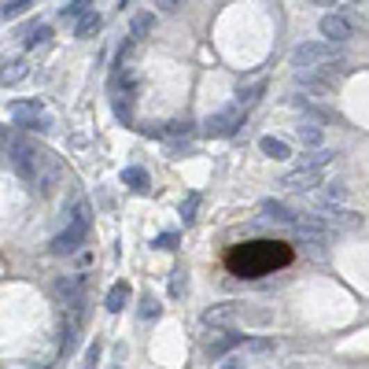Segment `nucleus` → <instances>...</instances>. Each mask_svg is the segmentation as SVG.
I'll return each mask as SVG.
<instances>
[{
    "instance_id": "c756f323",
    "label": "nucleus",
    "mask_w": 369,
    "mask_h": 369,
    "mask_svg": "<svg viewBox=\"0 0 369 369\" xmlns=\"http://www.w3.org/2000/svg\"><path fill=\"white\" fill-rule=\"evenodd\" d=\"M156 8L163 11V15H174V11L185 8V0H156Z\"/></svg>"
},
{
    "instance_id": "ddd939ff",
    "label": "nucleus",
    "mask_w": 369,
    "mask_h": 369,
    "mask_svg": "<svg viewBox=\"0 0 369 369\" xmlns=\"http://www.w3.org/2000/svg\"><path fill=\"white\" fill-rule=\"evenodd\" d=\"M126 303H129V284H126V281H115L111 288H107V295H104V306H107L111 314H118Z\"/></svg>"
},
{
    "instance_id": "4468645a",
    "label": "nucleus",
    "mask_w": 369,
    "mask_h": 369,
    "mask_svg": "<svg viewBox=\"0 0 369 369\" xmlns=\"http://www.w3.org/2000/svg\"><path fill=\"white\" fill-rule=\"evenodd\" d=\"M151 30H156V11H140V15H133V22H129V38L133 41L148 38Z\"/></svg>"
},
{
    "instance_id": "2f4dec72",
    "label": "nucleus",
    "mask_w": 369,
    "mask_h": 369,
    "mask_svg": "<svg viewBox=\"0 0 369 369\" xmlns=\"http://www.w3.org/2000/svg\"><path fill=\"white\" fill-rule=\"evenodd\" d=\"M170 292L181 295L185 292V270H174V281H170Z\"/></svg>"
},
{
    "instance_id": "0eeeda50",
    "label": "nucleus",
    "mask_w": 369,
    "mask_h": 369,
    "mask_svg": "<svg viewBox=\"0 0 369 369\" xmlns=\"http://www.w3.org/2000/svg\"><path fill=\"white\" fill-rule=\"evenodd\" d=\"M240 111L236 107H225V111H214V115H207V122H204V133L207 137H233L236 129H240Z\"/></svg>"
},
{
    "instance_id": "a211bd4d",
    "label": "nucleus",
    "mask_w": 369,
    "mask_h": 369,
    "mask_svg": "<svg viewBox=\"0 0 369 369\" xmlns=\"http://www.w3.org/2000/svg\"><path fill=\"white\" fill-rule=\"evenodd\" d=\"M259 151L270 156V159H288V145H284L281 137H263L259 140Z\"/></svg>"
},
{
    "instance_id": "5701e85b",
    "label": "nucleus",
    "mask_w": 369,
    "mask_h": 369,
    "mask_svg": "<svg viewBox=\"0 0 369 369\" xmlns=\"http://www.w3.org/2000/svg\"><path fill=\"white\" fill-rule=\"evenodd\" d=\"M295 133H300L303 145H321V126H314V122H300Z\"/></svg>"
},
{
    "instance_id": "bb28decb",
    "label": "nucleus",
    "mask_w": 369,
    "mask_h": 369,
    "mask_svg": "<svg viewBox=\"0 0 369 369\" xmlns=\"http://www.w3.org/2000/svg\"><path fill=\"white\" fill-rule=\"evenodd\" d=\"M196 207H199V192H192V196H188L185 204H181V218H185V225H188V222H196Z\"/></svg>"
},
{
    "instance_id": "4be33fe9",
    "label": "nucleus",
    "mask_w": 369,
    "mask_h": 369,
    "mask_svg": "<svg viewBox=\"0 0 369 369\" xmlns=\"http://www.w3.org/2000/svg\"><path fill=\"white\" fill-rule=\"evenodd\" d=\"M266 92V81H255L252 89H236V100H240L244 107H252V104H259V97Z\"/></svg>"
},
{
    "instance_id": "6ab92c4d",
    "label": "nucleus",
    "mask_w": 369,
    "mask_h": 369,
    "mask_svg": "<svg viewBox=\"0 0 369 369\" xmlns=\"http://www.w3.org/2000/svg\"><path fill=\"white\" fill-rule=\"evenodd\" d=\"M26 74H30V70H26V59H8V63H4V85H19Z\"/></svg>"
},
{
    "instance_id": "c85d7f7f",
    "label": "nucleus",
    "mask_w": 369,
    "mask_h": 369,
    "mask_svg": "<svg viewBox=\"0 0 369 369\" xmlns=\"http://www.w3.org/2000/svg\"><path fill=\"white\" fill-rule=\"evenodd\" d=\"M140 303H145V306H140V318H145V321H151V318H159V303H156V300H151V295H145V300H140Z\"/></svg>"
},
{
    "instance_id": "aec40b11",
    "label": "nucleus",
    "mask_w": 369,
    "mask_h": 369,
    "mask_svg": "<svg viewBox=\"0 0 369 369\" xmlns=\"http://www.w3.org/2000/svg\"><path fill=\"white\" fill-rule=\"evenodd\" d=\"M49 38H52L49 26H26V33H22V44H26V49H38V44H49Z\"/></svg>"
},
{
    "instance_id": "473e14b6",
    "label": "nucleus",
    "mask_w": 369,
    "mask_h": 369,
    "mask_svg": "<svg viewBox=\"0 0 369 369\" xmlns=\"http://www.w3.org/2000/svg\"><path fill=\"white\" fill-rule=\"evenodd\" d=\"M97 359H100V343H92V347H89V354H85V369H92V366H97Z\"/></svg>"
},
{
    "instance_id": "6e6552de",
    "label": "nucleus",
    "mask_w": 369,
    "mask_h": 369,
    "mask_svg": "<svg viewBox=\"0 0 369 369\" xmlns=\"http://www.w3.org/2000/svg\"><path fill=\"white\" fill-rule=\"evenodd\" d=\"M85 233H89V225H78V222H70L59 236H52V255H74L81 240H85Z\"/></svg>"
},
{
    "instance_id": "2eb2a0df",
    "label": "nucleus",
    "mask_w": 369,
    "mask_h": 369,
    "mask_svg": "<svg viewBox=\"0 0 369 369\" xmlns=\"http://www.w3.org/2000/svg\"><path fill=\"white\" fill-rule=\"evenodd\" d=\"M100 26H104V19L97 15V11H89V15H81V19L74 22V38L85 41V38H92V33H100Z\"/></svg>"
},
{
    "instance_id": "b1692460",
    "label": "nucleus",
    "mask_w": 369,
    "mask_h": 369,
    "mask_svg": "<svg viewBox=\"0 0 369 369\" xmlns=\"http://www.w3.org/2000/svg\"><path fill=\"white\" fill-rule=\"evenodd\" d=\"M74 343H78V311L70 314V321L63 325V351H70Z\"/></svg>"
},
{
    "instance_id": "423d86ee",
    "label": "nucleus",
    "mask_w": 369,
    "mask_h": 369,
    "mask_svg": "<svg viewBox=\"0 0 369 369\" xmlns=\"http://www.w3.org/2000/svg\"><path fill=\"white\" fill-rule=\"evenodd\" d=\"M233 318H252V321H266L263 311H247L244 303H218L211 306V311H204V325H225V321Z\"/></svg>"
},
{
    "instance_id": "1a4fd4ad",
    "label": "nucleus",
    "mask_w": 369,
    "mask_h": 369,
    "mask_svg": "<svg viewBox=\"0 0 369 369\" xmlns=\"http://www.w3.org/2000/svg\"><path fill=\"white\" fill-rule=\"evenodd\" d=\"M288 192H314V188L321 185V170H306V166H292L288 174H284L281 181Z\"/></svg>"
},
{
    "instance_id": "412c9836",
    "label": "nucleus",
    "mask_w": 369,
    "mask_h": 369,
    "mask_svg": "<svg viewBox=\"0 0 369 369\" xmlns=\"http://www.w3.org/2000/svg\"><path fill=\"white\" fill-rule=\"evenodd\" d=\"M244 340H247V336H218V340L207 343V351H211V354H225L229 347H244Z\"/></svg>"
},
{
    "instance_id": "7c9ffc66",
    "label": "nucleus",
    "mask_w": 369,
    "mask_h": 369,
    "mask_svg": "<svg viewBox=\"0 0 369 369\" xmlns=\"http://www.w3.org/2000/svg\"><path fill=\"white\" fill-rule=\"evenodd\" d=\"M156 247H163V252H174V247H177V233H163L159 240H156Z\"/></svg>"
},
{
    "instance_id": "39448f33",
    "label": "nucleus",
    "mask_w": 369,
    "mask_h": 369,
    "mask_svg": "<svg viewBox=\"0 0 369 369\" xmlns=\"http://www.w3.org/2000/svg\"><path fill=\"white\" fill-rule=\"evenodd\" d=\"M354 30H359V22L347 19L343 11H325V15L318 19V33H321L329 44H340V41L354 38Z\"/></svg>"
},
{
    "instance_id": "9d476101",
    "label": "nucleus",
    "mask_w": 369,
    "mask_h": 369,
    "mask_svg": "<svg viewBox=\"0 0 369 369\" xmlns=\"http://www.w3.org/2000/svg\"><path fill=\"white\" fill-rule=\"evenodd\" d=\"M343 199H347V185L343 181H332V185H325L318 192V207L321 211H336V207H343Z\"/></svg>"
},
{
    "instance_id": "20e7f679",
    "label": "nucleus",
    "mask_w": 369,
    "mask_h": 369,
    "mask_svg": "<svg viewBox=\"0 0 369 369\" xmlns=\"http://www.w3.org/2000/svg\"><path fill=\"white\" fill-rule=\"evenodd\" d=\"M11 122L22 126V129H38V133H44V129H52V118L49 111L38 104V100H19V104H11Z\"/></svg>"
},
{
    "instance_id": "c9c22d12",
    "label": "nucleus",
    "mask_w": 369,
    "mask_h": 369,
    "mask_svg": "<svg viewBox=\"0 0 369 369\" xmlns=\"http://www.w3.org/2000/svg\"><path fill=\"white\" fill-rule=\"evenodd\" d=\"M111 369H118V366H111Z\"/></svg>"
},
{
    "instance_id": "f3484780",
    "label": "nucleus",
    "mask_w": 369,
    "mask_h": 369,
    "mask_svg": "<svg viewBox=\"0 0 369 369\" xmlns=\"http://www.w3.org/2000/svg\"><path fill=\"white\" fill-rule=\"evenodd\" d=\"M332 159H336V151L318 148V151H311V156H300V163H295V166H306V170H325Z\"/></svg>"
},
{
    "instance_id": "dca6fc26",
    "label": "nucleus",
    "mask_w": 369,
    "mask_h": 369,
    "mask_svg": "<svg viewBox=\"0 0 369 369\" xmlns=\"http://www.w3.org/2000/svg\"><path fill=\"white\" fill-rule=\"evenodd\" d=\"M122 185L133 188V192H148V170H140V166H126L122 170Z\"/></svg>"
},
{
    "instance_id": "f704fd0d",
    "label": "nucleus",
    "mask_w": 369,
    "mask_h": 369,
    "mask_svg": "<svg viewBox=\"0 0 369 369\" xmlns=\"http://www.w3.org/2000/svg\"><path fill=\"white\" fill-rule=\"evenodd\" d=\"M318 8H336V0H314Z\"/></svg>"
},
{
    "instance_id": "393cba45",
    "label": "nucleus",
    "mask_w": 369,
    "mask_h": 369,
    "mask_svg": "<svg viewBox=\"0 0 369 369\" xmlns=\"http://www.w3.org/2000/svg\"><path fill=\"white\" fill-rule=\"evenodd\" d=\"M59 15H63V19H81V15H89V0H70V4L63 8V11H59Z\"/></svg>"
},
{
    "instance_id": "a878e982",
    "label": "nucleus",
    "mask_w": 369,
    "mask_h": 369,
    "mask_svg": "<svg viewBox=\"0 0 369 369\" xmlns=\"http://www.w3.org/2000/svg\"><path fill=\"white\" fill-rule=\"evenodd\" d=\"M30 4H33V0H8V4H4V19H19Z\"/></svg>"
},
{
    "instance_id": "f257e3e1",
    "label": "nucleus",
    "mask_w": 369,
    "mask_h": 369,
    "mask_svg": "<svg viewBox=\"0 0 369 369\" xmlns=\"http://www.w3.org/2000/svg\"><path fill=\"white\" fill-rule=\"evenodd\" d=\"M225 263L236 277H263V273H273L281 266L292 263V247L277 244V240H252V244H236Z\"/></svg>"
},
{
    "instance_id": "f8f14e48",
    "label": "nucleus",
    "mask_w": 369,
    "mask_h": 369,
    "mask_svg": "<svg viewBox=\"0 0 369 369\" xmlns=\"http://www.w3.org/2000/svg\"><path fill=\"white\" fill-rule=\"evenodd\" d=\"M263 214H266L270 222H277V225H295V222H300V218H295V211L284 207L281 199H266V204H263Z\"/></svg>"
},
{
    "instance_id": "9b49d317",
    "label": "nucleus",
    "mask_w": 369,
    "mask_h": 369,
    "mask_svg": "<svg viewBox=\"0 0 369 369\" xmlns=\"http://www.w3.org/2000/svg\"><path fill=\"white\" fill-rule=\"evenodd\" d=\"M325 222H329L332 233L336 229H354V225H362V214H354L347 207H336V211H325Z\"/></svg>"
},
{
    "instance_id": "72a5a7b5",
    "label": "nucleus",
    "mask_w": 369,
    "mask_h": 369,
    "mask_svg": "<svg viewBox=\"0 0 369 369\" xmlns=\"http://www.w3.org/2000/svg\"><path fill=\"white\" fill-rule=\"evenodd\" d=\"M218 369H247V366H244V359H225Z\"/></svg>"
},
{
    "instance_id": "f03ea898",
    "label": "nucleus",
    "mask_w": 369,
    "mask_h": 369,
    "mask_svg": "<svg viewBox=\"0 0 369 369\" xmlns=\"http://www.w3.org/2000/svg\"><path fill=\"white\" fill-rule=\"evenodd\" d=\"M8 163H11V174L22 177V181H38L41 170H44V151H38L26 140H11L8 145Z\"/></svg>"
},
{
    "instance_id": "cd10ccee",
    "label": "nucleus",
    "mask_w": 369,
    "mask_h": 369,
    "mask_svg": "<svg viewBox=\"0 0 369 369\" xmlns=\"http://www.w3.org/2000/svg\"><path fill=\"white\" fill-rule=\"evenodd\" d=\"M163 133L166 137H188V133H192V122H166Z\"/></svg>"
},
{
    "instance_id": "7ed1b4c3",
    "label": "nucleus",
    "mask_w": 369,
    "mask_h": 369,
    "mask_svg": "<svg viewBox=\"0 0 369 369\" xmlns=\"http://www.w3.org/2000/svg\"><path fill=\"white\" fill-rule=\"evenodd\" d=\"M332 63H340V56L329 41H303V44L292 49V67L295 70H318V67H332Z\"/></svg>"
}]
</instances>
